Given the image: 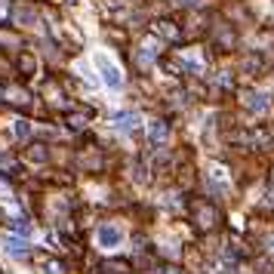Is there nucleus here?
I'll list each match as a JSON object with an SVG mask.
<instances>
[{
	"label": "nucleus",
	"instance_id": "5",
	"mask_svg": "<svg viewBox=\"0 0 274 274\" xmlns=\"http://www.w3.org/2000/svg\"><path fill=\"white\" fill-rule=\"evenodd\" d=\"M148 139L151 142H167V124L164 121H151L148 124Z\"/></svg>",
	"mask_w": 274,
	"mask_h": 274
},
{
	"label": "nucleus",
	"instance_id": "3",
	"mask_svg": "<svg viewBox=\"0 0 274 274\" xmlns=\"http://www.w3.org/2000/svg\"><path fill=\"white\" fill-rule=\"evenodd\" d=\"M139 124H142V117L133 114V111H124V114H117V117H114V127L121 130V133H133Z\"/></svg>",
	"mask_w": 274,
	"mask_h": 274
},
{
	"label": "nucleus",
	"instance_id": "8",
	"mask_svg": "<svg viewBox=\"0 0 274 274\" xmlns=\"http://www.w3.org/2000/svg\"><path fill=\"white\" fill-rule=\"evenodd\" d=\"M250 108H253V111H265V108H268L265 96H250Z\"/></svg>",
	"mask_w": 274,
	"mask_h": 274
},
{
	"label": "nucleus",
	"instance_id": "10",
	"mask_svg": "<svg viewBox=\"0 0 274 274\" xmlns=\"http://www.w3.org/2000/svg\"><path fill=\"white\" fill-rule=\"evenodd\" d=\"M16 136H28V124L25 121H16Z\"/></svg>",
	"mask_w": 274,
	"mask_h": 274
},
{
	"label": "nucleus",
	"instance_id": "6",
	"mask_svg": "<svg viewBox=\"0 0 274 274\" xmlns=\"http://www.w3.org/2000/svg\"><path fill=\"white\" fill-rule=\"evenodd\" d=\"M4 244H7V253H13V256H25L28 253V244L19 241V238H7Z\"/></svg>",
	"mask_w": 274,
	"mask_h": 274
},
{
	"label": "nucleus",
	"instance_id": "7",
	"mask_svg": "<svg viewBox=\"0 0 274 274\" xmlns=\"http://www.w3.org/2000/svg\"><path fill=\"white\" fill-rule=\"evenodd\" d=\"M210 179H213L216 185H225V182H228V176H225L222 167H213V170H210Z\"/></svg>",
	"mask_w": 274,
	"mask_h": 274
},
{
	"label": "nucleus",
	"instance_id": "1",
	"mask_svg": "<svg viewBox=\"0 0 274 274\" xmlns=\"http://www.w3.org/2000/svg\"><path fill=\"white\" fill-rule=\"evenodd\" d=\"M96 241L102 250H117L124 244V228L121 225H114V222H105L99 231H96Z\"/></svg>",
	"mask_w": 274,
	"mask_h": 274
},
{
	"label": "nucleus",
	"instance_id": "9",
	"mask_svg": "<svg viewBox=\"0 0 274 274\" xmlns=\"http://www.w3.org/2000/svg\"><path fill=\"white\" fill-rule=\"evenodd\" d=\"M13 231H16V234H31V225H25V222H16V225H13Z\"/></svg>",
	"mask_w": 274,
	"mask_h": 274
},
{
	"label": "nucleus",
	"instance_id": "11",
	"mask_svg": "<svg viewBox=\"0 0 274 274\" xmlns=\"http://www.w3.org/2000/svg\"><path fill=\"white\" fill-rule=\"evenodd\" d=\"M185 4H191V7H194V4H201V0H185Z\"/></svg>",
	"mask_w": 274,
	"mask_h": 274
},
{
	"label": "nucleus",
	"instance_id": "2",
	"mask_svg": "<svg viewBox=\"0 0 274 274\" xmlns=\"http://www.w3.org/2000/svg\"><path fill=\"white\" fill-rule=\"evenodd\" d=\"M96 68H99V74H102V84H108L111 90H121V87H124L121 68H117L111 59H105V56H96Z\"/></svg>",
	"mask_w": 274,
	"mask_h": 274
},
{
	"label": "nucleus",
	"instance_id": "4",
	"mask_svg": "<svg viewBox=\"0 0 274 274\" xmlns=\"http://www.w3.org/2000/svg\"><path fill=\"white\" fill-rule=\"evenodd\" d=\"M179 65L188 68L191 74H204V62H201L198 53H182V56H179Z\"/></svg>",
	"mask_w": 274,
	"mask_h": 274
}]
</instances>
